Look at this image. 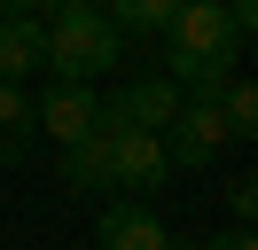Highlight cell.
Wrapping results in <instances>:
<instances>
[{
    "label": "cell",
    "mask_w": 258,
    "mask_h": 250,
    "mask_svg": "<svg viewBox=\"0 0 258 250\" xmlns=\"http://www.w3.org/2000/svg\"><path fill=\"white\" fill-rule=\"evenodd\" d=\"M32 71H47V16H0V78L24 86Z\"/></svg>",
    "instance_id": "obj_8"
},
{
    "label": "cell",
    "mask_w": 258,
    "mask_h": 250,
    "mask_svg": "<svg viewBox=\"0 0 258 250\" xmlns=\"http://www.w3.org/2000/svg\"><path fill=\"white\" fill-rule=\"evenodd\" d=\"M94 250H172V234H164V219L149 203H110L94 227Z\"/></svg>",
    "instance_id": "obj_7"
},
{
    "label": "cell",
    "mask_w": 258,
    "mask_h": 250,
    "mask_svg": "<svg viewBox=\"0 0 258 250\" xmlns=\"http://www.w3.org/2000/svg\"><path fill=\"white\" fill-rule=\"evenodd\" d=\"M0 16H47V0H0Z\"/></svg>",
    "instance_id": "obj_16"
},
{
    "label": "cell",
    "mask_w": 258,
    "mask_h": 250,
    "mask_svg": "<svg viewBox=\"0 0 258 250\" xmlns=\"http://www.w3.org/2000/svg\"><path fill=\"white\" fill-rule=\"evenodd\" d=\"M235 55H242V39L219 0H180V16L164 24V78L180 94H219L235 78Z\"/></svg>",
    "instance_id": "obj_1"
},
{
    "label": "cell",
    "mask_w": 258,
    "mask_h": 250,
    "mask_svg": "<svg viewBox=\"0 0 258 250\" xmlns=\"http://www.w3.org/2000/svg\"><path fill=\"white\" fill-rule=\"evenodd\" d=\"M102 16H110V31H117V39H125V31H141V39L157 31V39H164V24L180 16V0H110Z\"/></svg>",
    "instance_id": "obj_11"
},
{
    "label": "cell",
    "mask_w": 258,
    "mask_h": 250,
    "mask_svg": "<svg viewBox=\"0 0 258 250\" xmlns=\"http://www.w3.org/2000/svg\"><path fill=\"white\" fill-rule=\"evenodd\" d=\"M164 164L172 172H211V156L227 149V117H219V94H188L180 102V117L164 125Z\"/></svg>",
    "instance_id": "obj_4"
},
{
    "label": "cell",
    "mask_w": 258,
    "mask_h": 250,
    "mask_svg": "<svg viewBox=\"0 0 258 250\" xmlns=\"http://www.w3.org/2000/svg\"><path fill=\"white\" fill-rule=\"evenodd\" d=\"M63 180L79 188V196H102V188H110V125H102V109H94V133L63 149Z\"/></svg>",
    "instance_id": "obj_9"
},
{
    "label": "cell",
    "mask_w": 258,
    "mask_h": 250,
    "mask_svg": "<svg viewBox=\"0 0 258 250\" xmlns=\"http://www.w3.org/2000/svg\"><path fill=\"white\" fill-rule=\"evenodd\" d=\"M227 211H235V227H250V211H258V180H235V188H227Z\"/></svg>",
    "instance_id": "obj_13"
},
{
    "label": "cell",
    "mask_w": 258,
    "mask_h": 250,
    "mask_svg": "<svg viewBox=\"0 0 258 250\" xmlns=\"http://www.w3.org/2000/svg\"><path fill=\"white\" fill-rule=\"evenodd\" d=\"M47 8H102V0H47Z\"/></svg>",
    "instance_id": "obj_17"
},
{
    "label": "cell",
    "mask_w": 258,
    "mask_h": 250,
    "mask_svg": "<svg viewBox=\"0 0 258 250\" xmlns=\"http://www.w3.org/2000/svg\"><path fill=\"white\" fill-rule=\"evenodd\" d=\"M32 102H24V86H8V78H0V164H24V156H32Z\"/></svg>",
    "instance_id": "obj_10"
},
{
    "label": "cell",
    "mask_w": 258,
    "mask_h": 250,
    "mask_svg": "<svg viewBox=\"0 0 258 250\" xmlns=\"http://www.w3.org/2000/svg\"><path fill=\"white\" fill-rule=\"evenodd\" d=\"M172 250H258V242H250V227H227V234H211V242H172Z\"/></svg>",
    "instance_id": "obj_14"
},
{
    "label": "cell",
    "mask_w": 258,
    "mask_h": 250,
    "mask_svg": "<svg viewBox=\"0 0 258 250\" xmlns=\"http://www.w3.org/2000/svg\"><path fill=\"white\" fill-rule=\"evenodd\" d=\"M219 8H227V24H235V39L258 31V0H219Z\"/></svg>",
    "instance_id": "obj_15"
},
{
    "label": "cell",
    "mask_w": 258,
    "mask_h": 250,
    "mask_svg": "<svg viewBox=\"0 0 258 250\" xmlns=\"http://www.w3.org/2000/svg\"><path fill=\"white\" fill-rule=\"evenodd\" d=\"M117 55H125V39L110 31L102 8H47V78L94 86V78L117 71Z\"/></svg>",
    "instance_id": "obj_2"
},
{
    "label": "cell",
    "mask_w": 258,
    "mask_h": 250,
    "mask_svg": "<svg viewBox=\"0 0 258 250\" xmlns=\"http://www.w3.org/2000/svg\"><path fill=\"white\" fill-rule=\"evenodd\" d=\"M219 117H227V141H250L258 133V86L250 78H227L219 86Z\"/></svg>",
    "instance_id": "obj_12"
},
{
    "label": "cell",
    "mask_w": 258,
    "mask_h": 250,
    "mask_svg": "<svg viewBox=\"0 0 258 250\" xmlns=\"http://www.w3.org/2000/svg\"><path fill=\"white\" fill-rule=\"evenodd\" d=\"M180 102H188V94H180L164 71H157V78H125V86L110 94V109H117L125 125H141V133H164V125L180 117Z\"/></svg>",
    "instance_id": "obj_6"
},
{
    "label": "cell",
    "mask_w": 258,
    "mask_h": 250,
    "mask_svg": "<svg viewBox=\"0 0 258 250\" xmlns=\"http://www.w3.org/2000/svg\"><path fill=\"white\" fill-rule=\"evenodd\" d=\"M94 109H102V94H94V86H63V78H55V86L32 102V125H39V133H55V141L71 149V141L94 133Z\"/></svg>",
    "instance_id": "obj_5"
},
{
    "label": "cell",
    "mask_w": 258,
    "mask_h": 250,
    "mask_svg": "<svg viewBox=\"0 0 258 250\" xmlns=\"http://www.w3.org/2000/svg\"><path fill=\"white\" fill-rule=\"evenodd\" d=\"M102 125H110V188H125V203L157 196L164 180H172V164H164V141L141 133V125H125L110 102H102Z\"/></svg>",
    "instance_id": "obj_3"
}]
</instances>
